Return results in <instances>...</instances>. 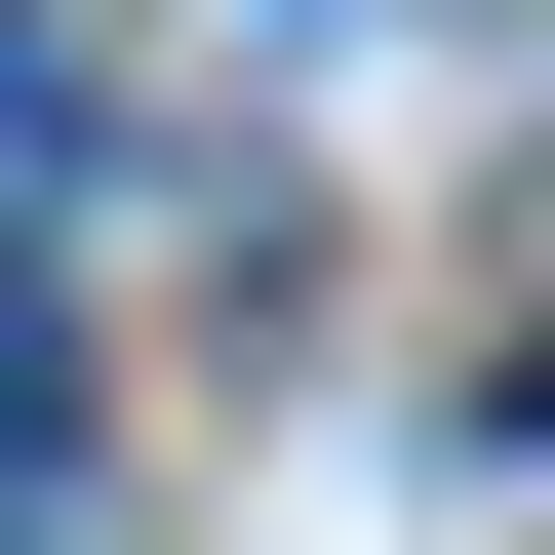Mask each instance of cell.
Returning <instances> with one entry per match:
<instances>
[{"instance_id":"6da1fadb","label":"cell","mask_w":555,"mask_h":555,"mask_svg":"<svg viewBox=\"0 0 555 555\" xmlns=\"http://www.w3.org/2000/svg\"><path fill=\"white\" fill-rule=\"evenodd\" d=\"M80 198V0H0V238Z\"/></svg>"},{"instance_id":"7a4b0ae2","label":"cell","mask_w":555,"mask_h":555,"mask_svg":"<svg viewBox=\"0 0 555 555\" xmlns=\"http://www.w3.org/2000/svg\"><path fill=\"white\" fill-rule=\"evenodd\" d=\"M40 437H80V318H40V238H0V476H40Z\"/></svg>"}]
</instances>
